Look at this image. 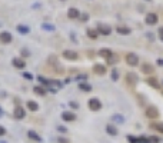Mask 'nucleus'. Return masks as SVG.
<instances>
[{"label": "nucleus", "mask_w": 163, "mask_h": 143, "mask_svg": "<svg viewBox=\"0 0 163 143\" xmlns=\"http://www.w3.org/2000/svg\"><path fill=\"white\" fill-rule=\"evenodd\" d=\"M96 30H98V33L102 34V36H109V34H112V26H109L106 23H98Z\"/></svg>", "instance_id": "1"}, {"label": "nucleus", "mask_w": 163, "mask_h": 143, "mask_svg": "<svg viewBox=\"0 0 163 143\" xmlns=\"http://www.w3.org/2000/svg\"><path fill=\"white\" fill-rule=\"evenodd\" d=\"M157 22H159V17H157V14H156L154 11L146 13V16H144V23H146V24L154 26V24H157Z\"/></svg>", "instance_id": "2"}, {"label": "nucleus", "mask_w": 163, "mask_h": 143, "mask_svg": "<svg viewBox=\"0 0 163 143\" xmlns=\"http://www.w3.org/2000/svg\"><path fill=\"white\" fill-rule=\"evenodd\" d=\"M125 60H126V63H127L130 67H136L139 65V57H137V55H136V53H132V52L126 55Z\"/></svg>", "instance_id": "3"}, {"label": "nucleus", "mask_w": 163, "mask_h": 143, "mask_svg": "<svg viewBox=\"0 0 163 143\" xmlns=\"http://www.w3.org/2000/svg\"><path fill=\"white\" fill-rule=\"evenodd\" d=\"M87 106H89V109L92 110V112H98V110L102 109V102L98 97H92L87 102Z\"/></svg>", "instance_id": "4"}, {"label": "nucleus", "mask_w": 163, "mask_h": 143, "mask_svg": "<svg viewBox=\"0 0 163 143\" xmlns=\"http://www.w3.org/2000/svg\"><path fill=\"white\" fill-rule=\"evenodd\" d=\"M159 115H160V113H159V109L154 107V106H149V107H146V110H144V116L149 117V119H157Z\"/></svg>", "instance_id": "5"}, {"label": "nucleus", "mask_w": 163, "mask_h": 143, "mask_svg": "<svg viewBox=\"0 0 163 143\" xmlns=\"http://www.w3.org/2000/svg\"><path fill=\"white\" fill-rule=\"evenodd\" d=\"M126 82H127V85H129V86H136V83L139 82V77H137L136 73L129 72V73L126 75Z\"/></svg>", "instance_id": "6"}, {"label": "nucleus", "mask_w": 163, "mask_h": 143, "mask_svg": "<svg viewBox=\"0 0 163 143\" xmlns=\"http://www.w3.org/2000/svg\"><path fill=\"white\" fill-rule=\"evenodd\" d=\"M93 72H95L98 76H103V75H106L107 69H106L105 65H102V63H96V65L93 66Z\"/></svg>", "instance_id": "7"}, {"label": "nucleus", "mask_w": 163, "mask_h": 143, "mask_svg": "<svg viewBox=\"0 0 163 143\" xmlns=\"http://www.w3.org/2000/svg\"><path fill=\"white\" fill-rule=\"evenodd\" d=\"M140 72L143 73V75H152L153 72H154V67L150 65V63H142V66H140Z\"/></svg>", "instance_id": "8"}, {"label": "nucleus", "mask_w": 163, "mask_h": 143, "mask_svg": "<svg viewBox=\"0 0 163 143\" xmlns=\"http://www.w3.org/2000/svg\"><path fill=\"white\" fill-rule=\"evenodd\" d=\"M63 57L66 60H77L79 59V53L75 50H65L63 52Z\"/></svg>", "instance_id": "9"}, {"label": "nucleus", "mask_w": 163, "mask_h": 143, "mask_svg": "<svg viewBox=\"0 0 163 143\" xmlns=\"http://www.w3.org/2000/svg\"><path fill=\"white\" fill-rule=\"evenodd\" d=\"M11 40H13L11 33H9V32H1V33H0V43L9 44V43H11Z\"/></svg>", "instance_id": "10"}, {"label": "nucleus", "mask_w": 163, "mask_h": 143, "mask_svg": "<svg viewBox=\"0 0 163 143\" xmlns=\"http://www.w3.org/2000/svg\"><path fill=\"white\" fill-rule=\"evenodd\" d=\"M11 65L16 67V69H24V67H26V62H24V59H22V57H14V59L11 60Z\"/></svg>", "instance_id": "11"}, {"label": "nucleus", "mask_w": 163, "mask_h": 143, "mask_svg": "<svg viewBox=\"0 0 163 143\" xmlns=\"http://www.w3.org/2000/svg\"><path fill=\"white\" fill-rule=\"evenodd\" d=\"M106 133L115 137V136L119 134V130H117V127H116L113 123H109V125H106Z\"/></svg>", "instance_id": "12"}, {"label": "nucleus", "mask_w": 163, "mask_h": 143, "mask_svg": "<svg viewBox=\"0 0 163 143\" xmlns=\"http://www.w3.org/2000/svg\"><path fill=\"white\" fill-rule=\"evenodd\" d=\"M67 17H69V19H72V20L79 19V17H80V11L77 10L76 7H70V9L67 10Z\"/></svg>", "instance_id": "13"}, {"label": "nucleus", "mask_w": 163, "mask_h": 143, "mask_svg": "<svg viewBox=\"0 0 163 143\" xmlns=\"http://www.w3.org/2000/svg\"><path fill=\"white\" fill-rule=\"evenodd\" d=\"M13 116L16 117V119H23L24 116H26V110L20 107V106H16L14 107V112H13Z\"/></svg>", "instance_id": "14"}, {"label": "nucleus", "mask_w": 163, "mask_h": 143, "mask_svg": "<svg viewBox=\"0 0 163 143\" xmlns=\"http://www.w3.org/2000/svg\"><path fill=\"white\" fill-rule=\"evenodd\" d=\"M62 119L65 122H75L76 120V115L73 112H63L62 113Z\"/></svg>", "instance_id": "15"}, {"label": "nucleus", "mask_w": 163, "mask_h": 143, "mask_svg": "<svg viewBox=\"0 0 163 143\" xmlns=\"http://www.w3.org/2000/svg\"><path fill=\"white\" fill-rule=\"evenodd\" d=\"M146 83H147L149 86H152L153 89H156V90L160 89V85H159V82H157L156 77H146Z\"/></svg>", "instance_id": "16"}, {"label": "nucleus", "mask_w": 163, "mask_h": 143, "mask_svg": "<svg viewBox=\"0 0 163 143\" xmlns=\"http://www.w3.org/2000/svg\"><path fill=\"white\" fill-rule=\"evenodd\" d=\"M116 32L122 36H127V34L132 33V29L130 27H127V26H117L116 27Z\"/></svg>", "instance_id": "17"}, {"label": "nucleus", "mask_w": 163, "mask_h": 143, "mask_svg": "<svg viewBox=\"0 0 163 143\" xmlns=\"http://www.w3.org/2000/svg\"><path fill=\"white\" fill-rule=\"evenodd\" d=\"M99 56L107 60V59H110V57L113 56V52H112L110 49H106V47H105V49H100V50H99Z\"/></svg>", "instance_id": "18"}, {"label": "nucleus", "mask_w": 163, "mask_h": 143, "mask_svg": "<svg viewBox=\"0 0 163 143\" xmlns=\"http://www.w3.org/2000/svg\"><path fill=\"white\" fill-rule=\"evenodd\" d=\"M27 137H30V139L34 140V142H39V143L43 142V139L40 137V134H39V133H36L34 130H29V132H27Z\"/></svg>", "instance_id": "19"}, {"label": "nucleus", "mask_w": 163, "mask_h": 143, "mask_svg": "<svg viewBox=\"0 0 163 143\" xmlns=\"http://www.w3.org/2000/svg\"><path fill=\"white\" fill-rule=\"evenodd\" d=\"M16 30H17L20 34H29L30 33V27H29V26H24V24H19V26L16 27Z\"/></svg>", "instance_id": "20"}, {"label": "nucleus", "mask_w": 163, "mask_h": 143, "mask_svg": "<svg viewBox=\"0 0 163 143\" xmlns=\"http://www.w3.org/2000/svg\"><path fill=\"white\" fill-rule=\"evenodd\" d=\"M112 122L113 123H125V117H123V115H119V113H116V115H112Z\"/></svg>", "instance_id": "21"}, {"label": "nucleus", "mask_w": 163, "mask_h": 143, "mask_svg": "<svg viewBox=\"0 0 163 143\" xmlns=\"http://www.w3.org/2000/svg\"><path fill=\"white\" fill-rule=\"evenodd\" d=\"M79 89H80L82 92H85V93L92 92V86H90L87 82H82V83H79Z\"/></svg>", "instance_id": "22"}, {"label": "nucleus", "mask_w": 163, "mask_h": 143, "mask_svg": "<svg viewBox=\"0 0 163 143\" xmlns=\"http://www.w3.org/2000/svg\"><path fill=\"white\" fill-rule=\"evenodd\" d=\"M27 109L30 112H37L39 110V103H36L34 100H29L27 102Z\"/></svg>", "instance_id": "23"}, {"label": "nucleus", "mask_w": 163, "mask_h": 143, "mask_svg": "<svg viewBox=\"0 0 163 143\" xmlns=\"http://www.w3.org/2000/svg\"><path fill=\"white\" fill-rule=\"evenodd\" d=\"M33 92H34L36 95H39V96H44V95L47 93V90H46L43 86H34V88H33Z\"/></svg>", "instance_id": "24"}, {"label": "nucleus", "mask_w": 163, "mask_h": 143, "mask_svg": "<svg viewBox=\"0 0 163 143\" xmlns=\"http://www.w3.org/2000/svg\"><path fill=\"white\" fill-rule=\"evenodd\" d=\"M150 127L154 129V130H157L159 133H162L163 134V122H157V123H150Z\"/></svg>", "instance_id": "25"}, {"label": "nucleus", "mask_w": 163, "mask_h": 143, "mask_svg": "<svg viewBox=\"0 0 163 143\" xmlns=\"http://www.w3.org/2000/svg\"><path fill=\"white\" fill-rule=\"evenodd\" d=\"M86 34L90 37V39H93V40H95V39H98V36H99V33H98V30H96V29H87Z\"/></svg>", "instance_id": "26"}, {"label": "nucleus", "mask_w": 163, "mask_h": 143, "mask_svg": "<svg viewBox=\"0 0 163 143\" xmlns=\"http://www.w3.org/2000/svg\"><path fill=\"white\" fill-rule=\"evenodd\" d=\"M42 29L46 30V32H54V30H56V26H54V24H50V23H42Z\"/></svg>", "instance_id": "27"}, {"label": "nucleus", "mask_w": 163, "mask_h": 143, "mask_svg": "<svg viewBox=\"0 0 163 143\" xmlns=\"http://www.w3.org/2000/svg\"><path fill=\"white\" fill-rule=\"evenodd\" d=\"M110 79H112L113 82H117V80H119V70H117L116 67H113V69H112V73H110Z\"/></svg>", "instance_id": "28"}, {"label": "nucleus", "mask_w": 163, "mask_h": 143, "mask_svg": "<svg viewBox=\"0 0 163 143\" xmlns=\"http://www.w3.org/2000/svg\"><path fill=\"white\" fill-rule=\"evenodd\" d=\"M119 60H120V59H119V56H117V55H115V53H113V56H112L110 59H107L106 62H107V65H116V63H117Z\"/></svg>", "instance_id": "29"}, {"label": "nucleus", "mask_w": 163, "mask_h": 143, "mask_svg": "<svg viewBox=\"0 0 163 143\" xmlns=\"http://www.w3.org/2000/svg\"><path fill=\"white\" fill-rule=\"evenodd\" d=\"M37 80L42 83V85H44V86H50V79H46V77H43V76H37Z\"/></svg>", "instance_id": "30"}, {"label": "nucleus", "mask_w": 163, "mask_h": 143, "mask_svg": "<svg viewBox=\"0 0 163 143\" xmlns=\"http://www.w3.org/2000/svg\"><path fill=\"white\" fill-rule=\"evenodd\" d=\"M137 143H150L149 136H137Z\"/></svg>", "instance_id": "31"}, {"label": "nucleus", "mask_w": 163, "mask_h": 143, "mask_svg": "<svg viewBox=\"0 0 163 143\" xmlns=\"http://www.w3.org/2000/svg\"><path fill=\"white\" fill-rule=\"evenodd\" d=\"M76 80H79V82L82 83V82L87 80V75H86V73H83V75H77V76H76Z\"/></svg>", "instance_id": "32"}, {"label": "nucleus", "mask_w": 163, "mask_h": 143, "mask_svg": "<svg viewBox=\"0 0 163 143\" xmlns=\"http://www.w3.org/2000/svg\"><path fill=\"white\" fill-rule=\"evenodd\" d=\"M127 142L129 143H137V137L133 134H127Z\"/></svg>", "instance_id": "33"}, {"label": "nucleus", "mask_w": 163, "mask_h": 143, "mask_svg": "<svg viewBox=\"0 0 163 143\" xmlns=\"http://www.w3.org/2000/svg\"><path fill=\"white\" fill-rule=\"evenodd\" d=\"M22 76L24 77V79H27V80H33V75L32 73H29V72H23Z\"/></svg>", "instance_id": "34"}, {"label": "nucleus", "mask_w": 163, "mask_h": 143, "mask_svg": "<svg viewBox=\"0 0 163 143\" xmlns=\"http://www.w3.org/2000/svg\"><path fill=\"white\" fill-rule=\"evenodd\" d=\"M149 140H150V143H160V139L157 136H149Z\"/></svg>", "instance_id": "35"}, {"label": "nucleus", "mask_w": 163, "mask_h": 143, "mask_svg": "<svg viewBox=\"0 0 163 143\" xmlns=\"http://www.w3.org/2000/svg\"><path fill=\"white\" fill-rule=\"evenodd\" d=\"M80 19H82V22H87L89 20V13H80Z\"/></svg>", "instance_id": "36"}, {"label": "nucleus", "mask_w": 163, "mask_h": 143, "mask_svg": "<svg viewBox=\"0 0 163 143\" xmlns=\"http://www.w3.org/2000/svg\"><path fill=\"white\" fill-rule=\"evenodd\" d=\"M69 106H70L72 109H75V110H76V109H79V107H80L77 102H69Z\"/></svg>", "instance_id": "37"}, {"label": "nucleus", "mask_w": 163, "mask_h": 143, "mask_svg": "<svg viewBox=\"0 0 163 143\" xmlns=\"http://www.w3.org/2000/svg\"><path fill=\"white\" fill-rule=\"evenodd\" d=\"M57 142H59V143H70V140H69V139H66V137H62V136H60V137H57Z\"/></svg>", "instance_id": "38"}, {"label": "nucleus", "mask_w": 163, "mask_h": 143, "mask_svg": "<svg viewBox=\"0 0 163 143\" xmlns=\"http://www.w3.org/2000/svg\"><path fill=\"white\" fill-rule=\"evenodd\" d=\"M22 56L23 57H29V56H30V52H29L27 49H22Z\"/></svg>", "instance_id": "39"}, {"label": "nucleus", "mask_w": 163, "mask_h": 143, "mask_svg": "<svg viewBox=\"0 0 163 143\" xmlns=\"http://www.w3.org/2000/svg\"><path fill=\"white\" fill-rule=\"evenodd\" d=\"M57 130L60 133H67V129H66L65 126H57Z\"/></svg>", "instance_id": "40"}, {"label": "nucleus", "mask_w": 163, "mask_h": 143, "mask_svg": "<svg viewBox=\"0 0 163 143\" xmlns=\"http://www.w3.org/2000/svg\"><path fill=\"white\" fill-rule=\"evenodd\" d=\"M4 134H6V129H4V126L0 125V136H4Z\"/></svg>", "instance_id": "41"}, {"label": "nucleus", "mask_w": 163, "mask_h": 143, "mask_svg": "<svg viewBox=\"0 0 163 143\" xmlns=\"http://www.w3.org/2000/svg\"><path fill=\"white\" fill-rule=\"evenodd\" d=\"M157 66H163V59H157Z\"/></svg>", "instance_id": "42"}, {"label": "nucleus", "mask_w": 163, "mask_h": 143, "mask_svg": "<svg viewBox=\"0 0 163 143\" xmlns=\"http://www.w3.org/2000/svg\"><path fill=\"white\" fill-rule=\"evenodd\" d=\"M159 36H160V37L163 36V26L162 27H159Z\"/></svg>", "instance_id": "43"}, {"label": "nucleus", "mask_w": 163, "mask_h": 143, "mask_svg": "<svg viewBox=\"0 0 163 143\" xmlns=\"http://www.w3.org/2000/svg\"><path fill=\"white\" fill-rule=\"evenodd\" d=\"M1 116H3V109L0 107V117H1Z\"/></svg>", "instance_id": "44"}, {"label": "nucleus", "mask_w": 163, "mask_h": 143, "mask_svg": "<svg viewBox=\"0 0 163 143\" xmlns=\"http://www.w3.org/2000/svg\"><path fill=\"white\" fill-rule=\"evenodd\" d=\"M0 143H7V142H4V140H0Z\"/></svg>", "instance_id": "45"}, {"label": "nucleus", "mask_w": 163, "mask_h": 143, "mask_svg": "<svg viewBox=\"0 0 163 143\" xmlns=\"http://www.w3.org/2000/svg\"><path fill=\"white\" fill-rule=\"evenodd\" d=\"M160 40H162V42H163V36H162V37H160Z\"/></svg>", "instance_id": "46"}, {"label": "nucleus", "mask_w": 163, "mask_h": 143, "mask_svg": "<svg viewBox=\"0 0 163 143\" xmlns=\"http://www.w3.org/2000/svg\"><path fill=\"white\" fill-rule=\"evenodd\" d=\"M146 1H152V0H146Z\"/></svg>", "instance_id": "47"}, {"label": "nucleus", "mask_w": 163, "mask_h": 143, "mask_svg": "<svg viewBox=\"0 0 163 143\" xmlns=\"http://www.w3.org/2000/svg\"><path fill=\"white\" fill-rule=\"evenodd\" d=\"M60 1H66V0H60Z\"/></svg>", "instance_id": "48"}, {"label": "nucleus", "mask_w": 163, "mask_h": 143, "mask_svg": "<svg viewBox=\"0 0 163 143\" xmlns=\"http://www.w3.org/2000/svg\"><path fill=\"white\" fill-rule=\"evenodd\" d=\"M162 85H163V80H162Z\"/></svg>", "instance_id": "49"}]
</instances>
